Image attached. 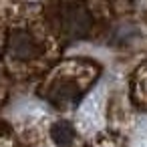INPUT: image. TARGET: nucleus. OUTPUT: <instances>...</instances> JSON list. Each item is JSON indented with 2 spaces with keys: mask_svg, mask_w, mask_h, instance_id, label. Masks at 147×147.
<instances>
[{
  "mask_svg": "<svg viewBox=\"0 0 147 147\" xmlns=\"http://www.w3.org/2000/svg\"><path fill=\"white\" fill-rule=\"evenodd\" d=\"M61 26L65 34L73 38H81L91 30V16L89 12L79 4H69L61 12Z\"/></svg>",
  "mask_w": 147,
  "mask_h": 147,
  "instance_id": "1",
  "label": "nucleus"
},
{
  "mask_svg": "<svg viewBox=\"0 0 147 147\" xmlns=\"http://www.w3.org/2000/svg\"><path fill=\"white\" fill-rule=\"evenodd\" d=\"M8 49H10V55L20 61H28L38 53V47L28 32H12L8 38Z\"/></svg>",
  "mask_w": 147,
  "mask_h": 147,
  "instance_id": "2",
  "label": "nucleus"
},
{
  "mask_svg": "<svg viewBox=\"0 0 147 147\" xmlns=\"http://www.w3.org/2000/svg\"><path fill=\"white\" fill-rule=\"evenodd\" d=\"M51 137H53V141H55L57 145H69V143L75 139V131H73V127H71L69 123L61 121V123H57V125L53 127Z\"/></svg>",
  "mask_w": 147,
  "mask_h": 147,
  "instance_id": "3",
  "label": "nucleus"
}]
</instances>
